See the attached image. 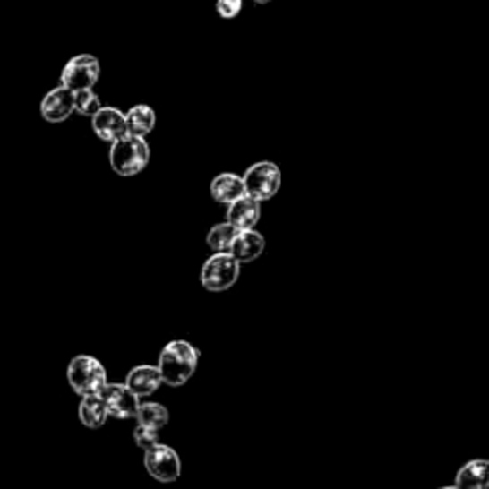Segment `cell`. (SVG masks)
<instances>
[{"label":"cell","mask_w":489,"mask_h":489,"mask_svg":"<svg viewBox=\"0 0 489 489\" xmlns=\"http://www.w3.org/2000/svg\"><path fill=\"white\" fill-rule=\"evenodd\" d=\"M199 365V350L188 340H172L161 350L157 369L161 373L163 384L184 386L193 375Z\"/></svg>","instance_id":"obj_1"},{"label":"cell","mask_w":489,"mask_h":489,"mask_svg":"<svg viewBox=\"0 0 489 489\" xmlns=\"http://www.w3.org/2000/svg\"><path fill=\"white\" fill-rule=\"evenodd\" d=\"M150 146L146 136L126 134L111 143L109 165L119 176H136L150 163Z\"/></svg>","instance_id":"obj_2"},{"label":"cell","mask_w":489,"mask_h":489,"mask_svg":"<svg viewBox=\"0 0 489 489\" xmlns=\"http://www.w3.org/2000/svg\"><path fill=\"white\" fill-rule=\"evenodd\" d=\"M67 382L79 396L99 394L107 384V371L102 362L92 356H75L67 365Z\"/></svg>","instance_id":"obj_3"},{"label":"cell","mask_w":489,"mask_h":489,"mask_svg":"<svg viewBox=\"0 0 489 489\" xmlns=\"http://www.w3.org/2000/svg\"><path fill=\"white\" fill-rule=\"evenodd\" d=\"M241 264L229 253H212L201 268V285L209 293L229 291L239 279Z\"/></svg>","instance_id":"obj_4"},{"label":"cell","mask_w":489,"mask_h":489,"mask_svg":"<svg viewBox=\"0 0 489 489\" xmlns=\"http://www.w3.org/2000/svg\"><path fill=\"white\" fill-rule=\"evenodd\" d=\"M244 193L254 197L256 201H270L276 197L281 188V170L271 161H258L251 165L243 176Z\"/></svg>","instance_id":"obj_5"},{"label":"cell","mask_w":489,"mask_h":489,"mask_svg":"<svg viewBox=\"0 0 489 489\" xmlns=\"http://www.w3.org/2000/svg\"><path fill=\"white\" fill-rule=\"evenodd\" d=\"M143 465H146V470L151 478L163 484L176 482L182 474V463L178 453L161 442L146 450Z\"/></svg>","instance_id":"obj_6"},{"label":"cell","mask_w":489,"mask_h":489,"mask_svg":"<svg viewBox=\"0 0 489 489\" xmlns=\"http://www.w3.org/2000/svg\"><path fill=\"white\" fill-rule=\"evenodd\" d=\"M99 73H102V69H99L98 57L92 54H79L65 64L62 71V84L73 92L94 89Z\"/></svg>","instance_id":"obj_7"},{"label":"cell","mask_w":489,"mask_h":489,"mask_svg":"<svg viewBox=\"0 0 489 489\" xmlns=\"http://www.w3.org/2000/svg\"><path fill=\"white\" fill-rule=\"evenodd\" d=\"M99 396L104 399L107 416H115V419H134L136 416L140 398L126 384L107 382L99 390Z\"/></svg>","instance_id":"obj_8"},{"label":"cell","mask_w":489,"mask_h":489,"mask_svg":"<svg viewBox=\"0 0 489 489\" xmlns=\"http://www.w3.org/2000/svg\"><path fill=\"white\" fill-rule=\"evenodd\" d=\"M75 113V94L60 84L52 89L40 102V115L47 123L57 124L67 121Z\"/></svg>","instance_id":"obj_9"},{"label":"cell","mask_w":489,"mask_h":489,"mask_svg":"<svg viewBox=\"0 0 489 489\" xmlns=\"http://www.w3.org/2000/svg\"><path fill=\"white\" fill-rule=\"evenodd\" d=\"M92 131L94 134L107 143L117 142L119 138L126 136V119L124 113L117 107H99L96 115H92Z\"/></svg>","instance_id":"obj_10"},{"label":"cell","mask_w":489,"mask_h":489,"mask_svg":"<svg viewBox=\"0 0 489 489\" xmlns=\"http://www.w3.org/2000/svg\"><path fill=\"white\" fill-rule=\"evenodd\" d=\"M226 217H227L226 222H229L237 229H253L258 222H261L262 203L244 193L227 205Z\"/></svg>","instance_id":"obj_11"},{"label":"cell","mask_w":489,"mask_h":489,"mask_svg":"<svg viewBox=\"0 0 489 489\" xmlns=\"http://www.w3.org/2000/svg\"><path fill=\"white\" fill-rule=\"evenodd\" d=\"M266 249V239L262 234H258L256 229H239L236 234L232 247H229V254H232L239 264L254 262L256 258H261Z\"/></svg>","instance_id":"obj_12"},{"label":"cell","mask_w":489,"mask_h":489,"mask_svg":"<svg viewBox=\"0 0 489 489\" xmlns=\"http://www.w3.org/2000/svg\"><path fill=\"white\" fill-rule=\"evenodd\" d=\"M124 384L131 388L138 398H146L159 390L163 379L157 365L143 364V365H136L131 373H128Z\"/></svg>","instance_id":"obj_13"},{"label":"cell","mask_w":489,"mask_h":489,"mask_svg":"<svg viewBox=\"0 0 489 489\" xmlns=\"http://www.w3.org/2000/svg\"><path fill=\"white\" fill-rule=\"evenodd\" d=\"M244 195V184L243 176L234 175V172H222V175L214 176L210 182V197L217 203L229 205L232 201Z\"/></svg>","instance_id":"obj_14"},{"label":"cell","mask_w":489,"mask_h":489,"mask_svg":"<svg viewBox=\"0 0 489 489\" xmlns=\"http://www.w3.org/2000/svg\"><path fill=\"white\" fill-rule=\"evenodd\" d=\"M79 404V419L86 428L98 430L102 428L107 421V409L104 406V399L99 394H86L81 396Z\"/></svg>","instance_id":"obj_15"},{"label":"cell","mask_w":489,"mask_h":489,"mask_svg":"<svg viewBox=\"0 0 489 489\" xmlns=\"http://www.w3.org/2000/svg\"><path fill=\"white\" fill-rule=\"evenodd\" d=\"M124 119H126L128 134L148 136L155 128L157 115H155L153 107H150L146 104H138L124 113Z\"/></svg>","instance_id":"obj_16"},{"label":"cell","mask_w":489,"mask_h":489,"mask_svg":"<svg viewBox=\"0 0 489 489\" xmlns=\"http://www.w3.org/2000/svg\"><path fill=\"white\" fill-rule=\"evenodd\" d=\"M487 468L489 463L485 459H474V461L467 463L463 468H459L455 487L465 489H484L487 485Z\"/></svg>","instance_id":"obj_17"},{"label":"cell","mask_w":489,"mask_h":489,"mask_svg":"<svg viewBox=\"0 0 489 489\" xmlns=\"http://www.w3.org/2000/svg\"><path fill=\"white\" fill-rule=\"evenodd\" d=\"M134 419L138 421V425L150 426L153 430H161L163 426L168 425L170 415H168V409L165 406L155 404V401H146V404L138 406Z\"/></svg>","instance_id":"obj_18"},{"label":"cell","mask_w":489,"mask_h":489,"mask_svg":"<svg viewBox=\"0 0 489 489\" xmlns=\"http://www.w3.org/2000/svg\"><path fill=\"white\" fill-rule=\"evenodd\" d=\"M239 232L237 227H234L229 222H222L210 227V232L207 236V244L212 253H229V247H232V241L236 234Z\"/></svg>","instance_id":"obj_19"},{"label":"cell","mask_w":489,"mask_h":489,"mask_svg":"<svg viewBox=\"0 0 489 489\" xmlns=\"http://www.w3.org/2000/svg\"><path fill=\"white\" fill-rule=\"evenodd\" d=\"M75 94V111L82 117H92V115L98 113V109L102 107V102H99L98 94L92 89H84L77 90Z\"/></svg>","instance_id":"obj_20"},{"label":"cell","mask_w":489,"mask_h":489,"mask_svg":"<svg viewBox=\"0 0 489 489\" xmlns=\"http://www.w3.org/2000/svg\"><path fill=\"white\" fill-rule=\"evenodd\" d=\"M133 438H134V443L138 445V448L146 451V450L153 448L155 443H159V430H153V428H150V426L138 425V426L134 428Z\"/></svg>","instance_id":"obj_21"},{"label":"cell","mask_w":489,"mask_h":489,"mask_svg":"<svg viewBox=\"0 0 489 489\" xmlns=\"http://www.w3.org/2000/svg\"><path fill=\"white\" fill-rule=\"evenodd\" d=\"M217 8H219V13H220L222 18L232 20V18H236L237 13L241 12L243 0H219Z\"/></svg>","instance_id":"obj_22"},{"label":"cell","mask_w":489,"mask_h":489,"mask_svg":"<svg viewBox=\"0 0 489 489\" xmlns=\"http://www.w3.org/2000/svg\"><path fill=\"white\" fill-rule=\"evenodd\" d=\"M254 3H258V4H268V3H271V0H254Z\"/></svg>","instance_id":"obj_23"}]
</instances>
